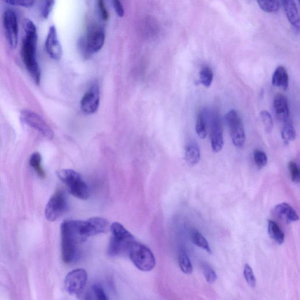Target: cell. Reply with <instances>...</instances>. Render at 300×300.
Listing matches in <instances>:
<instances>
[{
  "instance_id": "27",
  "label": "cell",
  "mask_w": 300,
  "mask_h": 300,
  "mask_svg": "<svg viewBox=\"0 0 300 300\" xmlns=\"http://www.w3.org/2000/svg\"><path fill=\"white\" fill-rule=\"evenodd\" d=\"M214 79V74L212 69L209 67H204L199 73V82L205 87L211 86Z\"/></svg>"
},
{
  "instance_id": "17",
  "label": "cell",
  "mask_w": 300,
  "mask_h": 300,
  "mask_svg": "<svg viewBox=\"0 0 300 300\" xmlns=\"http://www.w3.org/2000/svg\"><path fill=\"white\" fill-rule=\"evenodd\" d=\"M274 211L278 218L285 221L286 223H292L299 220L298 213L287 203H281L276 205L275 206Z\"/></svg>"
},
{
  "instance_id": "3",
  "label": "cell",
  "mask_w": 300,
  "mask_h": 300,
  "mask_svg": "<svg viewBox=\"0 0 300 300\" xmlns=\"http://www.w3.org/2000/svg\"><path fill=\"white\" fill-rule=\"evenodd\" d=\"M112 237L108 253L111 257L127 255L129 247L134 240V236L121 224L114 223L111 225Z\"/></svg>"
},
{
  "instance_id": "31",
  "label": "cell",
  "mask_w": 300,
  "mask_h": 300,
  "mask_svg": "<svg viewBox=\"0 0 300 300\" xmlns=\"http://www.w3.org/2000/svg\"><path fill=\"white\" fill-rule=\"evenodd\" d=\"M202 270L205 279L209 283H214L218 279L217 273L208 264L204 263L202 264Z\"/></svg>"
},
{
  "instance_id": "14",
  "label": "cell",
  "mask_w": 300,
  "mask_h": 300,
  "mask_svg": "<svg viewBox=\"0 0 300 300\" xmlns=\"http://www.w3.org/2000/svg\"><path fill=\"white\" fill-rule=\"evenodd\" d=\"M100 103V92L98 84H94L81 100L82 111L86 114H93L98 111Z\"/></svg>"
},
{
  "instance_id": "28",
  "label": "cell",
  "mask_w": 300,
  "mask_h": 300,
  "mask_svg": "<svg viewBox=\"0 0 300 300\" xmlns=\"http://www.w3.org/2000/svg\"><path fill=\"white\" fill-rule=\"evenodd\" d=\"M192 238L193 242L194 243L196 246L204 249L209 254L212 253L211 249L209 245L207 240H206L205 237L202 234L198 232H195L192 234Z\"/></svg>"
},
{
  "instance_id": "30",
  "label": "cell",
  "mask_w": 300,
  "mask_h": 300,
  "mask_svg": "<svg viewBox=\"0 0 300 300\" xmlns=\"http://www.w3.org/2000/svg\"><path fill=\"white\" fill-rule=\"evenodd\" d=\"M55 0H41L40 14L44 19L49 17L55 4Z\"/></svg>"
},
{
  "instance_id": "16",
  "label": "cell",
  "mask_w": 300,
  "mask_h": 300,
  "mask_svg": "<svg viewBox=\"0 0 300 300\" xmlns=\"http://www.w3.org/2000/svg\"><path fill=\"white\" fill-rule=\"evenodd\" d=\"M274 109L276 116L280 121L285 122L290 119L288 101L282 94H277L274 99Z\"/></svg>"
},
{
  "instance_id": "4",
  "label": "cell",
  "mask_w": 300,
  "mask_h": 300,
  "mask_svg": "<svg viewBox=\"0 0 300 300\" xmlns=\"http://www.w3.org/2000/svg\"><path fill=\"white\" fill-rule=\"evenodd\" d=\"M57 176L67 187L72 195L83 200L89 198V188L79 173L70 169H64L58 171Z\"/></svg>"
},
{
  "instance_id": "33",
  "label": "cell",
  "mask_w": 300,
  "mask_h": 300,
  "mask_svg": "<svg viewBox=\"0 0 300 300\" xmlns=\"http://www.w3.org/2000/svg\"><path fill=\"white\" fill-rule=\"evenodd\" d=\"M244 277L248 285L251 287H255L256 285V279L252 268L248 264H246L243 270Z\"/></svg>"
},
{
  "instance_id": "2",
  "label": "cell",
  "mask_w": 300,
  "mask_h": 300,
  "mask_svg": "<svg viewBox=\"0 0 300 300\" xmlns=\"http://www.w3.org/2000/svg\"><path fill=\"white\" fill-rule=\"evenodd\" d=\"M81 221H66L61 226V255L66 264L73 263L79 256V246L86 239L80 231Z\"/></svg>"
},
{
  "instance_id": "26",
  "label": "cell",
  "mask_w": 300,
  "mask_h": 300,
  "mask_svg": "<svg viewBox=\"0 0 300 300\" xmlns=\"http://www.w3.org/2000/svg\"><path fill=\"white\" fill-rule=\"evenodd\" d=\"M259 7L265 12L273 13L279 11L280 2L278 0H257Z\"/></svg>"
},
{
  "instance_id": "6",
  "label": "cell",
  "mask_w": 300,
  "mask_h": 300,
  "mask_svg": "<svg viewBox=\"0 0 300 300\" xmlns=\"http://www.w3.org/2000/svg\"><path fill=\"white\" fill-rule=\"evenodd\" d=\"M105 41L104 31L102 28L92 26L89 28L85 38L81 40L80 46L83 54L87 56L99 51Z\"/></svg>"
},
{
  "instance_id": "1",
  "label": "cell",
  "mask_w": 300,
  "mask_h": 300,
  "mask_svg": "<svg viewBox=\"0 0 300 300\" xmlns=\"http://www.w3.org/2000/svg\"><path fill=\"white\" fill-rule=\"evenodd\" d=\"M24 35L22 41L21 56L31 76L37 84L40 80V70L37 57L38 35L37 28L28 18L23 21Z\"/></svg>"
},
{
  "instance_id": "10",
  "label": "cell",
  "mask_w": 300,
  "mask_h": 300,
  "mask_svg": "<svg viewBox=\"0 0 300 300\" xmlns=\"http://www.w3.org/2000/svg\"><path fill=\"white\" fill-rule=\"evenodd\" d=\"M6 38L12 49L16 48L18 41V25L16 14L11 9H7L3 15Z\"/></svg>"
},
{
  "instance_id": "5",
  "label": "cell",
  "mask_w": 300,
  "mask_h": 300,
  "mask_svg": "<svg viewBox=\"0 0 300 300\" xmlns=\"http://www.w3.org/2000/svg\"><path fill=\"white\" fill-rule=\"evenodd\" d=\"M127 255L136 267L140 270L149 271L155 267V259L151 250L136 240L131 244Z\"/></svg>"
},
{
  "instance_id": "8",
  "label": "cell",
  "mask_w": 300,
  "mask_h": 300,
  "mask_svg": "<svg viewBox=\"0 0 300 300\" xmlns=\"http://www.w3.org/2000/svg\"><path fill=\"white\" fill-rule=\"evenodd\" d=\"M68 208V202L65 193L58 190L50 198L45 210L47 220L54 222L65 214Z\"/></svg>"
},
{
  "instance_id": "13",
  "label": "cell",
  "mask_w": 300,
  "mask_h": 300,
  "mask_svg": "<svg viewBox=\"0 0 300 300\" xmlns=\"http://www.w3.org/2000/svg\"><path fill=\"white\" fill-rule=\"evenodd\" d=\"M211 143L212 151L218 152L224 146L223 126L219 114L216 112L212 115L211 124Z\"/></svg>"
},
{
  "instance_id": "36",
  "label": "cell",
  "mask_w": 300,
  "mask_h": 300,
  "mask_svg": "<svg viewBox=\"0 0 300 300\" xmlns=\"http://www.w3.org/2000/svg\"><path fill=\"white\" fill-rule=\"evenodd\" d=\"M92 290L94 295L95 296L97 299L99 300H108L107 295H106L105 290L103 289L101 284H94V285L92 286Z\"/></svg>"
},
{
  "instance_id": "19",
  "label": "cell",
  "mask_w": 300,
  "mask_h": 300,
  "mask_svg": "<svg viewBox=\"0 0 300 300\" xmlns=\"http://www.w3.org/2000/svg\"><path fill=\"white\" fill-rule=\"evenodd\" d=\"M271 82L273 86L287 90L289 87V79L286 69L283 67H277L272 76Z\"/></svg>"
},
{
  "instance_id": "23",
  "label": "cell",
  "mask_w": 300,
  "mask_h": 300,
  "mask_svg": "<svg viewBox=\"0 0 300 300\" xmlns=\"http://www.w3.org/2000/svg\"><path fill=\"white\" fill-rule=\"evenodd\" d=\"M284 126L281 130V137L284 143L288 144L290 142L295 140L296 137V133L290 118L284 122Z\"/></svg>"
},
{
  "instance_id": "39",
  "label": "cell",
  "mask_w": 300,
  "mask_h": 300,
  "mask_svg": "<svg viewBox=\"0 0 300 300\" xmlns=\"http://www.w3.org/2000/svg\"><path fill=\"white\" fill-rule=\"evenodd\" d=\"M298 1H299V0H298Z\"/></svg>"
},
{
  "instance_id": "15",
  "label": "cell",
  "mask_w": 300,
  "mask_h": 300,
  "mask_svg": "<svg viewBox=\"0 0 300 300\" xmlns=\"http://www.w3.org/2000/svg\"><path fill=\"white\" fill-rule=\"evenodd\" d=\"M45 48L50 57L53 59L59 60L62 58L63 51L54 26L49 28L45 41Z\"/></svg>"
},
{
  "instance_id": "20",
  "label": "cell",
  "mask_w": 300,
  "mask_h": 300,
  "mask_svg": "<svg viewBox=\"0 0 300 300\" xmlns=\"http://www.w3.org/2000/svg\"><path fill=\"white\" fill-rule=\"evenodd\" d=\"M209 119L207 111L202 110L199 112L196 120V132L200 139H205L207 136Z\"/></svg>"
},
{
  "instance_id": "38",
  "label": "cell",
  "mask_w": 300,
  "mask_h": 300,
  "mask_svg": "<svg viewBox=\"0 0 300 300\" xmlns=\"http://www.w3.org/2000/svg\"><path fill=\"white\" fill-rule=\"evenodd\" d=\"M112 4H113L115 11L116 12L118 16L123 17L124 11L120 0H112Z\"/></svg>"
},
{
  "instance_id": "29",
  "label": "cell",
  "mask_w": 300,
  "mask_h": 300,
  "mask_svg": "<svg viewBox=\"0 0 300 300\" xmlns=\"http://www.w3.org/2000/svg\"><path fill=\"white\" fill-rule=\"evenodd\" d=\"M261 120L263 123L265 132L270 133L273 130V121L272 119L270 112L266 111H262L261 112Z\"/></svg>"
},
{
  "instance_id": "18",
  "label": "cell",
  "mask_w": 300,
  "mask_h": 300,
  "mask_svg": "<svg viewBox=\"0 0 300 300\" xmlns=\"http://www.w3.org/2000/svg\"><path fill=\"white\" fill-rule=\"evenodd\" d=\"M287 18L292 26L298 31L300 30V16L298 8L294 0H280Z\"/></svg>"
},
{
  "instance_id": "24",
  "label": "cell",
  "mask_w": 300,
  "mask_h": 300,
  "mask_svg": "<svg viewBox=\"0 0 300 300\" xmlns=\"http://www.w3.org/2000/svg\"><path fill=\"white\" fill-rule=\"evenodd\" d=\"M30 164L39 177L44 178L46 177L45 172L42 166V156L38 152L33 153L30 159Z\"/></svg>"
},
{
  "instance_id": "34",
  "label": "cell",
  "mask_w": 300,
  "mask_h": 300,
  "mask_svg": "<svg viewBox=\"0 0 300 300\" xmlns=\"http://www.w3.org/2000/svg\"><path fill=\"white\" fill-rule=\"evenodd\" d=\"M291 178L294 183H299L300 180V171L299 165L295 161H290L289 164Z\"/></svg>"
},
{
  "instance_id": "35",
  "label": "cell",
  "mask_w": 300,
  "mask_h": 300,
  "mask_svg": "<svg viewBox=\"0 0 300 300\" xmlns=\"http://www.w3.org/2000/svg\"><path fill=\"white\" fill-rule=\"evenodd\" d=\"M9 5L30 8L35 4L36 0H2Z\"/></svg>"
},
{
  "instance_id": "32",
  "label": "cell",
  "mask_w": 300,
  "mask_h": 300,
  "mask_svg": "<svg viewBox=\"0 0 300 300\" xmlns=\"http://www.w3.org/2000/svg\"><path fill=\"white\" fill-rule=\"evenodd\" d=\"M254 160L259 168H262L266 166L268 158L264 151L261 150H256L254 151Z\"/></svg>"
},
{
  "instance_id": "9",
  "label": "cell",
  "mask_w": 300,
  "mask_h": 300,
  "mask_svg": "<svg viewBox=\"0 0 300 300\" xmlns=\"http://www.w3.org/2000/svg\"><path fill=\"white\" fill-rule=\"evenodd\" d=\"M87 274L83 268H76L71 271L66 276L65 288L71 295L79 296L86 285Z\"/></svg>"
},
{
  "instance_id": "11",
  "label": "cell",
  "mask_w": 300,
  "mask_h": 300,
  "mask_svg": "<svg viewBox=\"0 0 300 300\" xmlns=\"http://www.w3.org/2000/svg\"><path fill=\"white\" fill-rule=\"evenodd\" d=\"M22 119L28 126L33 128L48 139H52L54 132L49 125L39 115L32 111L24 110L21 112Z\"/></svg>"
},
{
  "instance_id": "12",
  "label": "cell",
  "mask_w": 300,
  "mask_h": 300,
  "mask_svg": "<svg viewBox=\"0 0 300 300\" xmlns=\"http://www.w3.org/2000/svg\"><path fill=\"white\" fill-rule=\"evenodd\" d=\"M110 227L109 222L104 218L96 217L85 221H81V233L86 240L88 237L96 234L108 232Z\"/></svg>"
},
{
  "instance_id": "25",
  "label": "cell",
  "mask_w": 300,
  "mask_h": 300,
  "mask_svg": "<svg viewBox=\"0 0 300 300\" xmlns=\"http://www.w3.org/2000/svg\"><path fill=\"white\" fill-rule=\"evenodd\" d=\"M178 262H179L180 268L183 273L187 274L192 273L193 267L191 262H190L188 256L184 250H181L178 254Z\"/></svg>"
},
{
  "instance_id": "22",
  "label": "cell",
  "mask_w": 300,
  "mask_h": 300,
  "mask_svg": "<svg viewBox=\"0 0 300 300\" xmlns=\"http://www.w3.org/2000/svg\"><path fill=\"white\" fill-rule=\"evenodd\" d=\"M268 233L271 238L279 245H282L284 243L285 238L284 233L279 225L273 221L269 220L268 222Z\"/></svg>"
},
{
  "instance_id": "21",
  "label": "cell",
  "mask_w": 300,
  "mask_h": 300,
  "mask_svg": "<svg viewBox=\"0 0 300 300\" xmlns=\"http://www.w3.org/2000/svg\"><path fill=\"white\" fill-rule=\"evenodd\" d=\"M185 158L190 165H195L198 163L201 159V153L196 143L190 142L188 144L186 148Z\"/></svg>"
},
{
  "instance_id": "7",
  "label": "cell",
  "mask_w": 300,
  "mask_h": 300,
  "mask_svg": "<svg viewBox=\"0 0 300 300\" xmlns=\"http://www.w3.org/2000/svg\"><path fill=\"white\" fill-rule=\"evenodd\" d=\"M231 138L234 146L242 149L245 146L246 135L243 122L238 112L235 110H230L225 115Z\"/></svg>"
},
{
  "instance_id": "37",
  "label": "cell",
  "mask_w": 300,
  "mask_h": 300,
  "mask_svg": "<svg viewBox=\"0 0 300 300\" xmlns=\"http://www.w3.org/2000/svg\"><path fill=\"white\" fill-rule=\"evenodd\" d=\"M98 6L101 17L103 20L106 21L109 18V13L105 7L104 0H98Z\"/></svg>"
}]
</instances>
